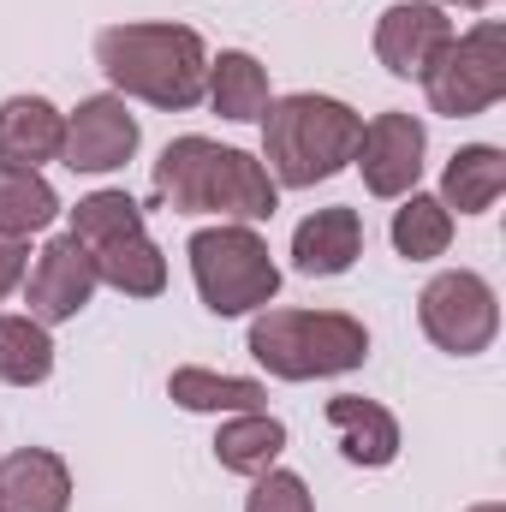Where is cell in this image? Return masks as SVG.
<instances>
[{
    "instance_id": "2e32d148",
    "label": "cell",
    "mask_w": 506,
    "mask_h": 512,
    "mask_svg": "<svg viewBox=\"0 0 506 512\" xmlns=\"http://www.w3.org/2000/svg\"><path fill=\"white\" fill-rule=\"evenodd\" d=\"M0 512H72V471L54 447H18L0 459Z\"/></svg>"
},
{
    "instance_id": "4316f807",
    "label": "cell",
    "mask_w": 506,
    "mask_h": 512,
    "mask_svg": "<svg viewBox=\"0 0 506 512\" xmlns=\"http://www.w3.org/2000/svg\"><path fill=\"white\" fill-rule=\"evenodd\" d=\"M465 512H506L501 501H477V507H465Z\"/></svg>"
},
{
    "instance_id": "30bf717a",
    "label": "cell",
    "mask_w": 506,
    "mask_h": 512,
    "mask_svg": "<svg viewBox=\"0 0 506 512\" xmlns=\"http://www.w3.org/2000/svg\"><path fill=\"white\" fill-rule=\"evenodd\" d=\"M143 131L137 114L126 108V96H84L72 114H66V137H60V161L72 173H114L137 155Z\"/></svg>"
},
{
    "instance_id": "484cf974",
    "label": "cell",
    "mask_w": 506,
    "mask_h": 512,
    "mask_svg": "<svg viewBox=\"0 0 506 512\" xmlns=\"http://www.w3.org/2000/svg\"><path fill=\"white\" fill-rule=\"evenodd\" d=\"M435 6H465V12H489L495 0H435Z\"/></svg>"
},
{
    "instance_id": "603a6c76",
    "label": "cell",
    "mask_w": 506,
    "mask_h": 512,
    "mask_svg": "<svg viewBox=\"0 0 506 512\" xmlns=\"http://www.w3.org/2000/svg\"><path fill=\"white\" fill-rule=\"evenodd\" d=\"M60 221V197L42 173H0V239H30Z\"/></svg>"
},
{
    "instance_id": "6da1fadb",
    "label": "cell",
    "mask_w": 506,
    "mask_h": 512,
    "mask_svg": "<svg viewBox=\"0 0 506 512\" xmlns=\"http://www.w3.org/2000/svg\"><path fill=\"white\" fill-rule=\"evenodd\" d=\"M155 203L173 215H221V221H274L280 209V185L268 179V167L251 149L215 143V137H173L149 173Z\"/></svg>"
},
{
    "instance_id": "ba28073f",
    "label": "cell",
    "mask_w": 506,
    "mask_h": 512,
    "mask_svg": "<svg viewBox=\"0 0 506 512\" xmlns=\"http://www.w3.org/2000/svg\"><path fill=\"white\" fill-rule=\"evenodd\" d=\"M417 322L435 352L447 358H477L501 334V298L477 268H447L417 292Z\"/></svg>"
},
{
    "instance_id": "7a4b0ae2",
    "label": "cell",
    "mask_w": 506,
    "mask_h": 512,
    "mask_svg": "<svg viewBox=\"0 0 506 512\" xmlns=\"http://www.w3.org/2000/svg\"><path fill=\"white\" fill-rule=\"evenodd\" d=\"M96 66L114 96H137L161 114H185L209 90V48L191 24H108L96 36Z\"/></svg>"
},
{
    "instance_id": "8fae6325",
    "label": "cell",
    "mask_w": 506,
    "mask_h": 512,
    "mask_svg": "<svg viewBox=\"0 0 506 512\" xmlns=\"http://www.w3.org/2000/svg\"><path fill=\"white\" fill-rule=\"evenodd\" d=\"M96 262L90 251L72 239V233H60V239H48L36 262H30V274H24V316H36L42 328H60V322H72V316H84V304L96 298Z\"/></svg>"
},
{
    "instance_id": "d6986e66",
    "label": "cell",
    "mask_w": 506,
    "mask_h": 512,
    "mask_svg": "<svg viewBox=\"0 0 506 512\" xmlns=\"http://www.w3.org/2000/svg\"><path fill=\"white\" fill-rule=\"evenodd\" d=\"M167 399L179 411H203V417H239V411H262L268 405V387L251 376H221V370H203V364H179L167 376Z\"/></svg>"
},
{
    "instance_id": "7c38bea8",
    "label": "cell",
    "mask_w": 506,
    "mask_h": 512,
    "mask_svg": "<svg viewBox=\"0 0 506 512\" xmlns=\"http://www.w3.org/2000/svg\"><path fill=\"white\" fill-rule=\"evenodd\" d=\"M453 36L459 30H453L447 6H435V0H393L376 18V60L393 78H423Z\"/></svg>"
},
{
    "instance_id": "9c48e42d",
    "label": "cell",
    "mask_w": 506,
    "mask_h": 512,
    "mask_svg": "<svg viewBox=\"0 0 506 512\" xmlns=\"http://www.w3.org/2000/svg\"><path fill=\"white\" fill-rule=\"evenodd\" d=\"M423 155H429V131L417 114H399L387 108L376 120H364V137H358V173H364V191L381 197V203H399L417 191L423 179Z\"/></svg>"
},
{
    "instance_id": "ac0fdd59",
    "label": "cell",
    "mask_w": 506,
    "mask_h": 512,
    "mask_svg": "<svg viewBox=\"0 0 506 512\" xmlns=\"http://www.w3.org/2000/svg\"><path fill=\"white\" fill-rule=\"evenodd\" d=\"M506 191V149L495 143H465L453 149V161L441 167V209H459V215H489Z\"/></svg>"
},
{
    "instance_id": "9a60e30c",
    "label": "cell",
    "mask_w": 506,
    "mask_h": 512,
    "mask_svg": "<svg viewBox=\"0 0 506 512\" xmlns=\"http://www.w3.org/2000/svg\"><path fill=\"white\" fill-rule=\"evenodd\" d=\"M328 429L340 435L346 465L387 471V465L399 459V417H393L381 399H364V393H334V399H328Z\"/></svg>"
},
{
    "instance_id": "52a82bcc",
    "label": "cell",
    "mask_w": 506,
    "mask_h": 512,
    "mask_svg": "<svg viewBox=\"0 0 506 512\" xmlns=\"http://www.w3.org/2000/svg\"><path fill=\"white\" fill-rule=\"evenodd\" d=\"M429 108L447 120H477L506 102V24L501 18H477L465 36H453L441 48V60L417 78Z\"/></svg>"
},
{
    "instance_id": "277c9868",
    "label": "cell",
    "mask_w": 506,
    "mask_h": 512,
    "mask_svg": "<svg viewBox=\"0 0 506 512\" xmlns=\"http://www.w3.org/2000/svg\"><path fill=\"white\" fill-rule=\"evenodd\" d=\"M251 358L274 382H328L352 376L370 358V328L346 310H256L251 316Z\"/></svg>"
},
{
    "instance_id": "5bb4252c",
    "label": "cell",
    "mask_w": 506,
    "mask_h": 512,
    "mask_svg": "<svg viewBox=\"0 0 506 512\" xmlns=\"http://www.w3.org/2000/svg\"><path fill=\"white\" fill-rule=\"evenodd\" d=\"M364 256V215L352 203H334V209H316L292 227V268L310 274V280H334L346 274L352 262Z\"/></svg>"
},
{
    "instance_id": "7402d4cb",
    "label": "cell",
    "mask_w": 506,
    "mask_h": 512,
    "mask_svg": "<svg viewBox=\"0 0 506 512\" xmlns=\"http://www.w3.org/2000/svg\"><path fill=\"white\" fill-rule=\"evenodd\" d=\"M54 376V334L36 316H0V382L42 387Z\"/></svg>"
},
{
    "instance_id": "ffe728a7",
    "label": "cell",
    "mask_w": 506,
    "mask_h": 512,
    "mask_svg": "<svg viewBox=\"0 0 506 512\" xmlns=\"http://www.w3.org/2000/svg\"><path fill=\"white\" fill-rule=\"evenodd\" d=\"M280 453H286V423L268 411L221 417V429H215V459L233 477H262L268 465H280Z\"/></svg>"
},
{
    "instance_id": "8992f818",
    "label": "cell",
    "mask_w": 506,
    "mask_h": 512,
    "mask_svg": "<svg viewBox=\"0 0 506 512\" xmlns=\"http://www.w3.org/2000/svg\"><path fill=\"white\" fill-rule=\"evenodd\" d=\"M185 256H191L197 298L215 316H256L280 292V262L256 227H239V221L203 227V233H191Z\"/></svg>"
},
{
    "instance_id": "4fadbf2b",
    "label": "cell",
    "mask_w": 506,
    "mask_h": 512,
    "mask_svg": "<svg viewBox=\"0 0 506 512\" xmlns=\"http://www.w3.org/2000/svg\"><path fill=\"white\" fill-rule=\"evenodd\" d=\"M66 114L48 96H6L0 102V173H42L60 161Z\"/></svg>"
},
{
    "instance_id": "5b68a950",
    "label": "cell",
    "mask_w": 506,
    "mask_h": 512,
    "mask_svg": "<svg viewBox=\"0 0 506 512\" xmlns=\"http://www.w3.org/2000/svg\"><path fill=\"white\" fill-rule=\"evenodd\" d=\"M72 239L90 251L96 280L114 286L120 298H161L167 292V256L149 239L143 209L126 191H90L72 209Z\"/></svg>"
},
{
    "instance_id": "44dd1931",
    "label": "cell",
    "mask_w": 506,
    "mask_h": 512,
    "mask_svg": "<svg viewBox=\"0 0 506 512\" xmlns=\"http://www.w3.org/2000/svg\"><path fill=\"white\" fill-rule=\"evenodd\" d=\"M387 239L405 262H435L453 245V209H441V197H429V191H411V197H399Z\"/></svg>"
},
{
    "instance_id": "e0dca14e",
    "label": "cell",
    "mask_w": 506,
    "mask_h": 512,
    "mask_svg": "<svg viewBox=\"0 0 506 512\" xmlns=\"http://www.w3.org/2000/svg\"><path fill=\"white\" fill-rule=\"evenodd\" d=\"M203 102L221 114V120H233V126H251L268 114V102H274V90H268V66L245 54V48H221L215 60H209V90H203Z\"/></svg>"
},
{
    "instance_id": "d4e9b609",
    "label": "cell",
    "mask_w": 506,
    "mask_h": 512,
    "mask_svg": "<svg viewBox=\"0 0 506 512\" xmlns=\"http://www.w3.org/2000/svg\"><path fill=\"white\" fill-rule=\"evenodd\" d=\"M30 274V239H0V298H12Z\"/></svg>"
},
{
    "instance_id": "3957f363",
    "label": "cell",
    "mask_w": 506,
    "mask_h": 512,
    "mask_svg": "<svg viewBox=\"0 0 506 512\" xmlns=\"http://www.w3.org/2000/svg\"><path fill=\"white\" fill-rule=\"evenodd\" d=\"M358 137H364L358 108H346L340 96L298 90L268 102L262 114V167L280 191H310L358 161Z\"/></svg>"
},
{
    "instance_id": "cb8c5ba5",
    "label": "cell",
    "mask_w": 506,
    "mask_h": 512,
    "mask_svg": "<svg viewBox=\"0 0 506 512\" xmlns=\"http://www.w3.org/2000/svg\"><path fill=\"white\" fill-rule=\"evenodd\" d=\"M245 512H316V495H310V483H304L298 471L268 465L262 477H251V501H245Z\"/></svg>"
}]
</instances>
